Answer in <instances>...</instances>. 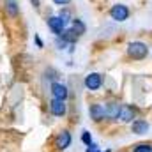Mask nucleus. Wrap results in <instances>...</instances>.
I'll list each match as a JSON object with an SVG mask.
<instances>
[{"mask_svg":"<svg viewBox=\"0 0 152 152\" xmlns=\"http://www.w3.org/2000/svg\"><path fill=\"white\" fill-rule=\"evenodd\" d=\"M147 55H149V48H147L145 42L133 41V42L127 44V57L129 58H133V60H143V58H147Z\"/></svg>","mask_w":152,"mask_h":152,"instance_id":"1","label":"nucleus"},{"mask_svg":"<svg viewBox=\"0 0 152 152\" xmlns=\"http://www.w3.org/2000/svg\"><path fill=\"white\" fill-rule=\"evenodd\" d=\"M129 16H131V11L124 4H115L110 9V18L115 21H126V20H129Z\"/></svg>","mask_w":152,"mask_h":152,"instance_id":"2","label":"nucleus"},{"mask_svg":"<svg viewBox=\"0 0 152 152\" xmlns=\"http://www.w3.org/2000/svg\"><path fill=\"white\" fill-rule=\"evenodd\" d=\"M85 88L87 90H90V92H96V90H99L101 88V85H103V76L99 75V73H90V75L85 76Z\"/></svg>","mask_w":152,"mask_h":152,"instance_id":"3","label":"nucleus"},{"mask_svg":"<svg viewBox=\"0 0 152 152\" xmlns=\"http://www.w3.org/2000/svg\"><path fill=\"white\" fill-rule=\"evenodd\" d=\"M46 25H48V28H50L55 36H62V32L66 30V23H64L58 16H50V18L46 20Z\"/></svg>","mask_w":152,"mask_h":152,"instance_id":"4","label":"nucleus"},{"mask_svg":"<svg viewBox=\"0 0 152 152\" xmlns=\"http://www.w3.org/2000/svg\"><path fill=\"white\" fill-rule=\"evenodd\" d=\"M88 113H90V118L94 122H101L106 118V110H104V104H99V103H92L90 108H88Z\"/></svg>","mask_w":152,"mask_h":152,"instance_id":"5","label":"nucleus"},{"mask_svg":"<svg viewBox=\"0 0 152 152\" xmlns=\"http://www.w3.org/2000/svg\"><path fill=\"white\" fill-rule=\"evenodd\" d=\"M136 118V108L134 106H129V104H120V115H118V120L120 122H133Z\"/></svg>","mask_w":152,"mask_h":152,"instance_id":"6","label":"nucleus"},{"mask_svg":"<svg viewBox=\"0 0 152 152\" xmlns=\"http://www.w3.org/2000/svg\"><path fill=\"white\" fill-rule=\"evenodd\" d=\"M71 133L67 131V129H64V131H60L58 134H57V138H55V147L58 149V151H66L69 145H71Z\"/></svg>","mask_w":152,"mask_h":152,"instance_id":"7","label":"nucleus"},{"mask_svg":"<svg viewBox=\"0 0 152 152\" xmlns=\"http://www.w3.org/2000/svg\"><path fill=\"white\" fill-rule=\"evenodd\" d=\"M50 112H51V115H55V117H64V115L67 113L66 101H62V99H51L50 101Z\"/></svg>","mask_w":152,"mask_h":152,"instance_id":"8","label":"nucleus"},{"mask_svg":"<svg viewBox=\"0 0 152 152\" xmlns=\"http://www.w3.org/2000/svg\"><path fill=\"white\" fill-rule=\"evenodd\" d=\"M51 96H53V99H62V101H66L67 96H69L67 85H64V83H60V81H55V83L51 85Z\"/></svg>","mask_w":152,"mask_h":152,"instance_id":"9","label":"nucleus"},{"mask_svg":"<svg viewBox=\"0 0 152 152\" xmlns=\"http://www.w3.org/2000/svg\"><path fill=\"white\" fill-rule=\"evenodd\" d=\"M149 129H151V126L143 118H134L131 122V133H134V134H147Z\"/></svg>","mask_w":152,"mask_h":152,"instance_id":"10","label":"nucleus"},{"mask_svg":"<svg viewBox=\"0 0 152 152\" xmlns=\"http://www.w3.org/2000/svg\"><path fill=\"white\" fill-rule=\"evenodd\" d=\"M104 110H106V118L110 120H118V115H120V104L117 101H110L104 104Z\"/></svg>","mask_w":152,"mask_h":152,"instance_id":"11","label":"nucleus"},{"mask_svg":"<svg viewBox=\"0 0 152 152\" xmlns=\"http://www.w3.org/2000/svg\"><path fill=\"white\" fill-rule=\"evenodd\" d=\"M4 9H5L9 18H18L20 16V5H18L16 0H5L4 2Z\"/></svg>","mask_w":152,"mask_h":152,"instance_id":"12","label":"nucleus"},{"mask_svg":"<svg viewBox=\"0 0 152 152\" xmlns=\"http://www.w3.org/2000/svg\"><path fill=\"white\" fill-rule=\"evenodd\" d=\"M60 37L64 39L67 44H76V41H78V37H80V36L76 34L73 28H66V30L62 32V36H60Z\"/></svg>","mask_w":152,"mask_h":152,"instance_id":"13","label":"nucleus"},{"mask_svg":"<svg viewBox=\"0 0 152 152\" xmlns=\"http://www.w3.org/2000/svg\"><path fill=\"white\" fill-rule=\"evenodd\" d=\"M73 30H75L78 36H83L85 32H87V25L80 20V18H73V27H71Z\"/></svg>","mask_w":152,"mask_h":152,"instance_id":"14","label":"nucleus"},{"mask_svg":"<svg viewBox=\"0 0 152 152\" xmlns=\"http://www.w3.org/2000/svg\"><path fill=\"white\" fill-rule=\"evenodd\" d=\"M133 152H152V145L151 143H138V145H134Z\"/></svg>","mask_w":152,"mask_h":152,"instance_id":"15","label":"nucleus"},{"mask_svg":"<svg viewBox=\"0 0 152 152\" xmlns=\"http://www.w3.org/2000/svg\"><path fill=\"white\" fill-rule=\"evenodd\" d=\"M58 18H60L64 23H67V21H73V16H71V12H69L67 9H62V11H60V14H58Z\"/></svg>","mask_w":152,"mask_h":152,"instance_id":"16","label":"nucleus"},{"mask_svg":"<svg viewBox=\"0 0 152 152\" xmlns=\"http://www.w3.org/2000/svg\"><path fill=\"white\" fill-rule=\"evenodd\" d=\"M81 142H83L85 145H90V143H92V134H90L88 131H83V133H81Z\"/></svg>","mask_w":152,"mask_h":152,"instance_id":"17","label":"nucleus"},{"mask_svg":"<svg viewBox=\"0 0 152 152\" xmlns=\"http://www.w3.org/2000/svg\"><path fill=\"white\" fill-rule=\"evenodd\" d=\"M55 44H57V48H58V50H64V48H67V42L60 37V36H57V39H55Z\"/></svg>","mask_w":152,"mask_h":152,"instance_id":"18","label":"nucleus"},{"mask_svg":"<svg viewBox=\"0 0 152 152\" xmlns=\"http://www.w3.org/2000/svg\"><path fill=\"white\" fill-rule=\"evenodd\" d=\"M85 152H97V145L92 142L90 145H87V151H85Z\"/></svg>","mask_w":152,"mask_h":152,"instance_id":"19","label":"nucleus"},{"mask_svg":"<svg viewBox=\"0 0 152 152\" xmlns=\"http://www.w3.org/2000/svg\"><path fill=\"white\" fill-rule=\"evenodd\" d=\"M53 4H57V5H67V4H71V0H53Z\"/></svg>","mask_w":152,"mask_h":152,"instance_id":"20","label":"nucleus"},{"mask_svg":"<svg viewBox=\"0 0 152 152\" xmlns=\"http://www.w3.org/2000/svg\"><path fill=\"white\" fill-rule=\"evenodd\" d=\"M34 39H36V44H37L39 48H42V46H44V44H42V41H41V37H39V36H34Z\"/></svg>","mask_w":152,"mask_h":152,"instance_id":"21","label":"nucleus"},{"mask_svg":"<svg viewBox=\"0 0 152 152\" xmlns=\"http://www.w3.org/2000/svg\"><path fill=\"white\" fill-rule=\"evenodd\" d=\"M30 4H32L34 7H39V5H41V0H30Z\"/></svg>","mask_w":152,"mask_h":152,"instance_id":"22","label":"nucleus"},{"mask_svg":"<svg viewBox=\"0 0 152 152\" xmlns=\"http://www.w3.org/2000/svg\"><path fill=\"white\" fill-rule=\"evenodd\" d=\"M97 152H99V151H97Z\"/></svg>","mask_w":152,"mask_h":152,"instance_id":"23","label":"nucleus"}]
</instances>
